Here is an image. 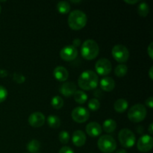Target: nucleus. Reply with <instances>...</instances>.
<instances>
[{
    "label": "nucleus",
    "mask_w": 153,
    "mask_h": 153,
    "mask_svg": "<svg viewBox=\"0 0 153 153\" xmlns=\"http://www.w3.org/2000/svg\"><path fill=\"white\" fill-rule=\"evenodd\" d=\"M147 111L142 104H136L130 108L128 112V118L133 123L142 122L146 118Z\"/></svg>",
    "instance_id": "nucleus-4"
},
{
    "label": "nucleus",
    "mask_w": 153,
    "mask_h": 153,
    "mask_svg": "<svg viewBox=\"0 0 153 153\" xmlns=\"http://www.w3.org/2000/svg\"><path fill=\"white\" fill-rule=\"evenodd\" d=\"M73 96L75 101L79 104H84L88 100V96L82 91H76Z\"/></svg>",
    "instance_id": "nucleus-22"
},
{
    "label": "nucleus",
    "mask_w": 153,
    "mask_h": 153,
    "mask_svg": "<svg viewBox=\"0 0 153 153\" xmlns=\"http://www.w3.org/2000/svg\"><path fill=\"white\" fill-rule=\"evenodd\" d=\"M70 134L67 131H61L58 134V139L60 142L64 144H67L70 141Z\"/></svg>",
    "instance_id": "nucleus-28"
},
{
    "label": "nucleus",
    "mask_w": 153,
    "mask_h": 153,
    "mask_svg": "<svg viewBox=\"0 0 153 153\" xmlns=\"http://www.w3.org/2000/svg\"><path fill=\"white\" fill-rule=\"evenodd\" d=\"M71 116L75 122L78 123H83L89 119L90 113L88 109H86L85 108L79 106L73 109Z\"/></svg>",
    "instance_id": "nucleus-8"
},
{
    "label": "nucleus",
    "mask_w": 153,
    "mask_h": 153,
    "mask_svg": "<svg viewBox=\"0 0 153 153\" xmlns=\"http://www.w3.org/2000/svg\"><path fill=\"white\" fill-rule=\"evenodd\" d=\"M111 54L115 61L119 63H125L129 58V51L123 45H116L111 50Z\"/></svg>",
    "instance_id": "nucleus-7"
},
{
    "label": "nucleus",
    "mask_w": 153,
    "mask_h": 153,
    "mask_svg": "<svg viewBox=\"0 0 153 153\" xmlns=\"http://www.w3.org/2000/svg\"><path fill=\"white\" fill-rule=\"evenodd\" d=\"M86 134H85L84 131H81V130L75 131L73 134V137H72L73 144L78 147L84 146L85 142H86Z\"/></svg>",
    "instance_id": "nucleus-15"
},
{
    "label": "nucleus",
    "mask_w": 153,
    "mask_h": 153,
    "mask_svg": "<svg viewBox=\"0 0 153 153\" xmlns=\"http://www.w3.org/2000/svg\"><path fill=\"white\" fill-rule=\"evenodd\" d=\"M24 153H28V152H24Z\"/></svg>",
    "instance_id": "nucleus-41"
},
{
    "label": "nucleus",
    "mask_w": 153,
    "mask_h": 153,
    "mask_svg": "<svg viewBox=\"0 0 153 153\" xmlns=\"http://www.w3.org/2000/svg\"><path fill=\"white\" fill-rule=\"evenodd\" d=\"M137 12L138 14L142 17H146L149 12V4L146 2H141L139 4L137 7Z\"/></svg>",
    "instance_id": "nucleus-24"
},
{
    "label": "nucleus",
    "mask_w": 153,
    "mask_h": 153,
    "mask_svg": "<svg viewBox=\"0 0 153 153\" xmlns=\"http://www.w3.org/2000/svg\"><path fill=\"white\" fill-rule=\"evenodd\" d=\"M87 134L91 137H96L100 136L102 131V128L101 126L97 122H91L86 126L85 128Z\"/></svg>",
    "instance_id": "nucleus-13"
},
{
    "label": "nucleus",
    "mask_w": 153,
    "mask_h": 153,
    "mask_svg": "<svg viewBox=\"0 0 153 153\" xmlns=\"http://www.w3.org/2000/svg\"><path fill=\"white\" fill-rule=\"evenodd\" d=\"M47 123L51 128H58L61 126V120L55 115H49L47 117Z\"/></svg>",
    "instance_id": "nucleus-20"
},
{
    "label": "nucleus",
    "mask_w": 153,
    "mask_h": 153,
    "mask_svg": "<svg viewBox=\"0 0 153 153\" xmlns=\"http://www.w3.org/2000/svg\"><path fill=\"white\" fill-rule=\"evenodd\" d=\"M153 139L152 136L145 134L138 140L137 143V147L140 152H147L152 149Z\"/></svg>",
    "instance_id": "nucleus-10"
},
{
    "label": "nucleus",
    "mask_w": 153,
    "mask_h": 153,
    "mask_svg": "<svg viewBox=\"0 0 153 153\" xmlns=\"http://www.w3.org/2000/svg\"><path fill=\"white\" fill-rule=\"evenodd\" d=\"M147 53L148 55H149V58H150L151 59H153V43L152 42L149 43V46H148Z\"/></svg>",
    "instance_id": "nucleus-32"
},
{
    "label": "nucleus",
    "mask_w": 153,
    "mask_h": 153,
    "mask_svg": "<svg viewBox=\"0 0 153 153\" xmlns=\"http://www.w3.org/2000/svg\"><path fill=\"white\" fill-rule=\"evenodd\" d=\"M95 69L97 73L100 76H107L111 72L112 64L107 58H101L96 63Z\"/></svg>",
    "instance_id": "nucleus-9"
},
{
    "label": "nucleus",
    "mask_w": 153,
    "mask_h": 153,
    "mask_svg": "<svg viewBox=\"0 0 153 153\" xmlns=\"http://www.w3.org/2000/svg\"><path fill=\"white\" fill-rule=\"evenodd\" d=\"M7 97V91L5 88L0 85V103L3 102Z\"/></svg>",
    "instance_id": "nucleus-30"
},
{
    "label": "nucleus",
    "mask_w": 153,
    "mask_h": 153,
    "mask_svg": "<svg viewBox=\"0 0 153 153\" xmlns=\"http://www.w3.org/2000/svg\"><path fill=\"white\" fill-rule=\"evenodd\" d=\"M97 146L103 153H111L117 149V142L111 136L105 134L99 138Z\"/></svg>",
    "instance_id": "nucleus-5"
},
{
    "label": "nucleus",
    "mask_w": 153,
    "mask_h": 153,
    "mask_svg": "<svg viewBox=\"0 0 153 153\" xmlns=\"http://www.w3.org/2000/svg\"><path fill=\"white\" fill-rule=\"evenodd\" d=\"M115 153H127V152L125 150V149H119V150L117 151V152Z\"/></svg>",
    "instance_id": "nucleus-39"
},
{
    "label": "nucleus",
    "mask_w": 153,
    "mask_h": 153,
    "mask_svg": "<svg viewBox=\"0 0 153 153\" xmlns=\"http://www.w3.org/2000/svg\"><path fill=\"white\" fill-rule=\"evenodd\" d=\"M118 139L121 146L124 148H131L134 145L136 137L132 131L128 128H123L118 134Z\"/></svg>",
    "instance_id": "nucleus-6"
},
{
    "label": "nucleus",
    "mask_w": 153,
    "mask_h": 153,
    "mask_svg": "<svg viewBox=\"0 0 153 153\" xmlns=\"http://www.w3.org/2000/svg\"><path fill=\"white\" fill-rule=\"evenodd\" d=\"M60 93L64 97H69L74 95L75 92L76 91V85L73 82H66L61 85L59 89Z\"/></svg>",
    "instance_id": "nucleus-14"
},
{
    "label": "nucleus",
    "mask_w": 153,
    "mask_h": 153,
    "mask_svg": "<svg viewBox=\"0 0 153 153\" xmlns=\"http://www.w3.org/2000/svg\"><path fill=\"white\" fill-rule=\"evenodd\" d=\"M128 102L124 99H119L115 102L114 105V110L118 113H123L128 108Z\"/></svg>",
    "instance_id": "nucleus-18"
},
{
    "label": "nucleus",
    "mask_w": 153,
    "mask_h": 153,
    "mask_svg": "<svg viewBox=\"0 0 153 153\" xmlns=\"http://www.w3.org/2000/svg\"><path fill=\"white\" fill-rule=\"evenodd\" d=\"M78 55V50L73 45L67 46L63 48L60 52V56L64 61H71L76 59Z\"/></svg>",
    "instance_id": "nucleus-11"
},
{
    "label": "nucleus",
    "mask_w": 153,
    "mask_h": 153,
    "mask_svg": "<svg viewBox=\"0 0 153 153\" xmlns=\"http://www.w3.org/2000/svg\"><path fill=\"white\" fill-rule=\"evenodd\" d=\"M88 18L86 14L80 10H75L70 13L68 25L71 29L79 31L86 25Z\"/></svg>",
    "instance_id": "nucleus-2"
},
{
    "label": "nucleus",
    "mask_w": 153,
    "mask_h": 153,
    "mask_svg": "<svg viewBox=\"0 0 153 153\" xmlns=\"http://www.w3.org/2000/svg\"><path fill=\"white\" fill-rule=\"evenodd\" d=\"M102 128L105 132H114L117 128V123L113 119H108L103 123Z\"/></svg>",
    "instance_id": "nucleus-19"
},
{
    "label": "nucleus",
    "mask_w": 153,
    "mask_h": 153,
    "mask_svg": "<svg viewBox=\"0 0 153 153\" xmlns=\"http://www.w3.org/2000/svg\"><path fill=\"white\" fill-rule=\"evenodd\" d=\"M53 76L55 79L59 82H65L69 77V73L65 67L62 66H58L53 71Z\"/></svg>",
    "instance_id": "nucleus-16"
},
{
    "label": "nucleus",
    "mask_w": 153,
    "mask_h": 153,
    "mask_svg": "<svg viewBox=\"0 0 153 153\" xmlns=\"http://www.w3.org/2000/svg\"><path fill=\"white\" fill-rule=\"evenodd\" d=\"M73 46H74V47H79V46H80V44H81V40H80V39H79V38H76V39H74V40H73Z\"/></svg>",
    "instance_id": "nucleus-35"
},
{
    "label": "nucleus",
    "mask_w": 153,
    "mask_h": 153,
    "mask_svg": "<svg viewBox=\"0 0 153 153\" xmlns=\"http://www.w3.org/2000/svg\"><path fill=\"white\" fill-rule=\"evenodd\" d=\"M57 10L61 14L68 13L70 10V5L66 1H61L57 4Z\"/></svg>",
    "instance_id": "nucleus-21"
},
{
    "label": "nucleus",
    "mask_w": 153,
    "mask_h": 153,
    "mask_svg": "<svg viewBox=\"0 0 153 153\" xmlns=\"http://www.w3.org/2000/svg\"><path fill=\"white\" fill-rule=\"evenodd\" d=\"M128 72V67L125 64H119L115 67L114 73L117 77L122 78L126 75Z\"/></svg>",
    "instance_id": "nucleus-25"
},
{
    "label": "nucleus",
    "mask_w": 153,
    "mask_h": 153,
    "mask_svg": "<svg viewBox=\"0 0 153 153\" xmlns=\"http://www.w3.org/2000/svg\"><path fill=\"white\" fill-rule=\"evenodd\" d=\"M79 88L85 91H91L98 86V75L92 70H85L79 76L78 79Z\"/></svg>",
    "instance_id": "nucleus-1"
},
{
    "label": "nucleus",
    "mask_w": 153,
    "mask_h": 153,
    "mask_svg": "<svg viewBox=\"0 0 153 153\" xmlns=\"http://www.w3.org/2000/svg\"><path fill=\"white\" fill-rule=\"evenodd\" d=\"M28 123L34 128H39L45 123L46 118L41 112H34L28 117Z\"/></svg>",
    "instance_id": "nucleus-12"
},
{
    "label": "nucleus",
    "mask_w": 153,
    "mask_h": 153,
    "mask_svg": "<svg viewBox=\"0 0 153 153\" xmlns=\"http://www.w3.org/2000/svg\"><path fill=\"white\" fill-rule=\"evenodd\" d=\"M100 48L97 42L94 40H87L82 43L81 48V53L82 57L88 61L94 60L98 56Z\"/></svg>",
    "instance_id": "nucleus-3"
},
{
    "label": "nucleus",
    "mask_w": 153,
    "mask_h": 153,
    "mask_svg": "<svg viewBox=\"0 0 153 153\" xmlns=\"http://www.w3.org/2000/svg\"><path fill=\"white\" fill-rule=\"evenodd\" d=\"M126 3H127V4H136V3L139 2V0H125Z\"/></svg>",
    "instance_id": "nucleus-36"
},
{
    "label": "nucleus",
    "mask_w": 153,
    "mask_h": 153,
    "mask_svg": "<svg viewBox=\"0 0 153 153\" xmlns=\"http://www.w3.org/2000/svg\"><path fill=\"white\" fill-rule=\"evenodd\" d=\"M1 5H0V13H1Z\"/></svg>",
    "instance_id": "nucleus-40"
},
{
    "label": "nucleus",
    "mask_w": 153,
    "mask_h": 153,
    "mask_svg": "<svg viewBox=\"0 0 153 153\" xmlns=\"http://www.w3.org/2000/svg\"><path fill=\"white\" fill-rule=\"evenodd\" d=\"M27 149L29 152L31 153H35L40 149V143L37 140H32L26 146Z\"/></svg>",
    "instance_id": "nucleus-23"
},
{
    "label": "nucleus",
    "mask_w": 153,
    "mask_h": 153,
    "mask_svg": "<svg viewBox=\"0 0 153 153\" xmlns=\"http://www.w3.org/2000/svg\"><path fill=\"white\" fill-rule=\"evenodd\" d=\"M51 105L55 109H61L64 106V100L59 96H55L51 100Z\"/></svg>",
    "instance_id": "nucleus-26"
},
{
    "label": "nucleus",
    "mask_w": 153,
    "mask_h": 153,
    "mask_svg": "<svg viewBox=\"0 0 153 153\" xmlns=\"http://www.w3.org/2000/svg\"><path fill=\"white\" fill-rule=\"evenodd\" d=\"M146 105L149 108H152L153 107V97H150L146 100Z\"/></svg>",
    "instance_id": "nucleus-33"
},
{
    "label": "nucleus",
    "mask_w": 153,
    "mask_h": 153,
    "mask_svg": "<svg viewBox=\"0 0 153 153\" xmlns=\"http://www.w3.org/2000/svg\"><path fill=\"white\" fill-rule=\"evenodd\" d=\"M153 123H150V125L149 126V128H148V131H149V134H153Z\"/></svg>",
    "instance_id": "nucleus-38"
},
{
    "label": "nucleus",
    "mask_w": 153,
    "mask_h": 153,
    "mask_svg": "<svg viewBox=\"0 0 153 153\" xmlns=\"http://www.w3.org/2000/svg\"><path fill=\"white\" fill-rule=\"evenodd\" d=\"M100 88L102 91L110 92L114 90L115 87V82L112 78L104 77L100 81Z\"/></svg>",
    "instance_id": "nucleus-17"
},
{
    "label": "nucleus",
    "mask_w": 153,
    "mask_h": 153,
    "mask_svg": "<svg viewBox=\"0 0 153 153\" xmlns=\"http://www.w3.org/2000/svg\"><path fill=\"white\" fill-rule=\"evenodd\" d=\"M88 108L90 110L95 111H97L100 108V102L97 99H91L89 102H88Z\"/></svg>",
    "instance_id": "nucleus-27"
},
{
    "label": "nucleus",
    "mask_w": 153,
    "mask_h": 153,
    "mask_svg": "<svg viewBox=\"0 0 153 153\" xmlns=\"http://www.w3.org/2000/svg\"><path fill=\"white\" fill-rule=\"evenodd\" d=\"M13 79L14 82H16L17 84H22L25 82V77L22 74H20V73H13Z\"/></svg>",
    "instance_id": "nucleus-29"
},
{
    "label": "nucleus",
    "mask_w": 153,
    "mask_h": 153,
    "mask_svg": "<svg viewBox=\"0 0 153 153\" xmlns=\"http://www.w3.org/2000/svg\"><path fill=\"white\" fill-rule=\"evenodd\" d=\"M152 73H153V67H151L150 69H149V78H150L151 80H152L153 79Z\"/></svg>",
    "instance_id": "nucleus-37"
},
{
    "label": "nucleus",
    "mask_w": 153,
    "mask_h": 153,
    "mask_svg": "<svg viewBox=\"0 0 153 153\" xmlns=\"http://www.w3.org/2000/svg\"><path fill=\"white\" fill-rule=\"evenodd\" d=\"M8 73L6 70H3V69H0V78H5L7 77Z\"/></svg>",
    "instance_id": "nucleus-34"
},
{
    "label": "nucleus",
    "mask_w": 153,
    "mask_h": 153,
    "mask_svg": "<svg viewBox=\"0 0 153 153\" xmlns=\"http://www.w3.org/2000/svg\"><path fill=\"white\" fill-rule=\"evenodd\" d=\"M59 153H75L74 151L69 146H63L59 150Z\"/></svg>",
    "instance_id": "nucleus-31"
}]
</instances>
